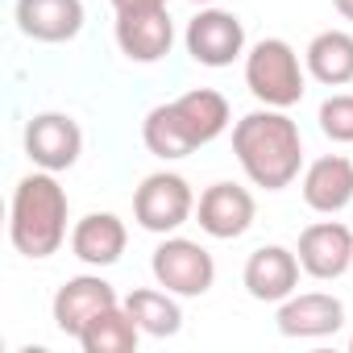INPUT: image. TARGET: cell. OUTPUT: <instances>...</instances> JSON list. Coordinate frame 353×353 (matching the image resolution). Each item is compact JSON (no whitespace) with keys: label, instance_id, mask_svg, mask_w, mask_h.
<instances>
[{"label":"cell","instance_id":"obj_1","mask_svg":"<svg viewBox=\"0 0 353 353\" xmlns=\"http://www.w3.org/2000/svg\"><path fill=\"white\" fill-rule=\"evenodd\" d=\"M233 154L245 179L266 192H283L303 170V137L287 108H254L233 125Z\"/></svg>","mask_w":353,"mask_h":353},{"label":"cell","instance_id":"obj_2","mask_svg":"<svg viewBox=\"0 0 353 353\" xmlns=\"http://www.w3.org/2000/svg\"><path fill=\"white\" fill-rule=\"evenodd\" d=\"M67 216H71V200H67V188L59 183V174L54 170L26 174L13 188V204H9L13 250L30 262L59 254L67 241Z\"/></svg>","mask_w":353,"mask_h":353},{"label":"cell","instance_id":"obj_3","mask_svg":"<svg viewBox=\"0 0 353 353\" xmlns=\"http://www.w3.org/2000/svg\"><path fill=\"white\" fill-rule=\"evenodd\" d=\"M245 88L266 108H295L307 92L299 54L283 38H262L245 50Z\"/></svg>","mask_w":353,"mask_h":353},{"label":"cell","instance_id":"obj_4","mask_svg":"<svg viewBox=\"0 0 353 353\" xmlns=\"http://www.w3.org/2000/svg\"><path fill=\"white\" fill-rule=\"evenodd\" d=\"M192 216H196V192H192V183L183 179V174H174V170L145 174L141 188L133 192V221L145 233L170 237V233H179Z\"/></svg>","mask_w":353,"mask_h":353},{"label":"cell","instance_id":"obj_5","mask_svg":"<svg viewBox=\"0 0 353 353\" xmlns=\"http://www.w3.org/2000/svg\"><path fill=\"white\" fill-rule=\"evenodd\" d=\"M150 274L158 287H166L170 295H179V299H200L212 291L216 283V262L212 254L192 241V237H179V233H170L158 241L154 258H150Z\"/></svg>","mask_w":353,"mask_h":353},{"label":"cell","instance_id":"obj_6","mask_svg":"<svg viewBox=\"0 0 353 353\" xmlns=\"http://www.w3.org/2000/svg\"><path fill=\"white\" fill-rule=\"evenodd\" d=\"M183 46H188L192 63L221 71V67H233L237 59H245V26L237 13L204 5L183 30Z\"/></svg>","mask_w":353,"mask_h":353},{"label":"cell","instance_id":"obj_7","mask_svg":"<svg viewBox=\"0 0 353 353\" xmlns=\"http://www.w3.org/2000/svg\"><path fill=\"white\" fill-rule=\"evenodd\" d=\"M26 154L38 170H71L83 154V129L67 112H38L26 125Z\"/></svg>","mask_w":353,"mask_h":353},{"label":"cell","instance_id":"obj_8","mask_svg":"<svg viewBox=\"0 0 353 353\" xmlns=\"http://www.w3.org/2000/svg\"><path fill=\"white\" fill-rule=\"evenodd\" d=\"M254 216H258V204H254V192L241 188V183H212L204 188V196L196 200V221L208 237L216 241H237L254 229Z\"/></svg>","mask_w":353,"mask_h":353},{"label":"cell","instance_id":"obj_9","mask_svg":"<svg viewBox=\"0 0 353 353\" xmlns=\"http://www.w3.org/2000/svg\"><path fill=\"white\" fill-rule=\"evenodd\" d=\"M121 299H117V287L108 283V279H100V274H75V279H67L59 291H54V303H50V316H54V328L63 332V336H75L79 341V332L100 316V312H108V307H117Z\"/></svg>","mask_w":353,"mask_h":353},{"label":"cell","instance_id":"obj_10","mask_svg":"<svg viewBox=\"0 0 353 353\" xmlns=\"http://www.w3.org/2000/svg\"><path fill=\"white\" fill-rule=\"evenodd\" d=\"M295 254H299L303 274H312L320 283H332L345 270H353V229L341 225V221H316L299 233Z\"/></svg>","mask_w":353,"mask_h":353},{"label":"cell","instance_id":"obj_11","mask_svg":"<svg viewBox=\"0 0 353 353\" xmlns=\"http://www.w3.org/2000/svg\"><path fill=\"white\" fill-rule=\"evenodd\" d=\"M117 46L129 63H162L174 46V21L166 9H133V13H117Z\"/></svg>","mask_w":353,"mask_h":353},{"label":"cell","instance_id":"obj_12","mask_svg":"<svg viewBox=\"0 0 353 353\" xmlns=\"http://www.w3.org/2000/svg\"><path fill=\"white\" fill-rule=\"evenodd\" d=\"M13 21L30 42L63 46V42L79 38L88 13H83V0H17Z\"/></svg>","mask_w":353,"mask_h":353},{"label":"cell","instance_id":"obj_13","mask_svg":"<svg viewBox=\"0 0 353 353\" xmlns=\"http://www.w3.org/2000/svg\"><path fill=\"white\" fill-rule=\"evenodd\" d=\"M299 270L303 266H299L295 250H287V245H258L245 258L241 283H245L250 299H258V303H283L287 295H295Z\"/></svg>","mask_w":353,"mask_h":353},{"label":"cell","instance_id":"obj_14","mask_svg":"<svg viewBox=\"0 0 353 353\" xmlns=\"http://www.w3.org/2000/svg\"><path fill=\"white\" fill-rule=\"evenodd\" d=\"M279 332L283 336H295V341H320V336H332L341 332L345 324V303L328 291H303V295H287L279 303V316H274Z\"/></svg>","mask_w":353,"mask_h":353},{"label":"cell","instance_id":"obj_15","mask_svg":"<svg viewBox=\"0 0 353 353\" xmlns=\"http://www.w3.org/2000/svg\"><path fill=\"white\" fill-rule=\"evenodd\" d=\"M299 192H303V204L320 216L345 212L353 204V162L345 154H324V158L307 162Z\"/></svg>","mask_w":353,"mask_h":353},{"label":"cell","instance_id":"obj_16","mask_svg":"<svg viewBox=\"0 0 353 353\" xmlns=\"http://www.w3.org/2000/svg\"><path fill=\"white\" fill-rule=\"evenodd\" d=\"M125 245H129V229H125V221L117 212H88L71 229V254L92 270L117 266Z\"/></svg>","mask_w":353,"mask_h":353},{"label":"cell","instance_id":"obj_17","mask_svg":"<svg viewBox=\"0 0 353 353\" xmlns=\"http://www.w3.org/2000/svg\"><path fill=\"white\" fill-rule=\"evenodd\" d=\"M303 67L316 83L324 88H345L353 83V34L349 30H324L307 42Z\"/></svg>","mask_w":353,"mask_h":353},{"label":"cell","instance_id":"obj_18","mask_svg":"<svg viewBox=\"0 0 353 353\" xmlns=\"http://www.w3.org/2000/svg\"><path fill=\"white\" fill-rule=\"evenodd\" d=\"M170 104H174V112H179V121L188 125L196 150L208 145V141H216V137L229 129V121H233L229 100H225L221 92H212V88H192V92H183V96H174Z\"/></svg>","mask_w":353,"mask_h":353},{"label":"cell","instance_id":"obj_19","mask_svg":"<svg viewBox=\"0 0 353 353\" xmlns=\"http://www.w3.org/2000/svg\"><path fill=\"white\" fill-rule=\"evenodd\" d=\"M125 312L137 320V328L145 336H174L183 328V307H179V295H170L166 287H137L129 291L125 299Z\"/></svg>","mask_w":353,"mask_h":353},{"label":"cell","instance_id":"obj_20","mask_svg":"<svg viewBox=\"0 0 353 353\" xmlns=\"http://www.w3.org/2000/svg\"><path fill=\"white\" fill-rule=\"evenodd\" d=\"M141 141H145V150H150L154 158H162V162H179V158H188V154L196 150V141H192L188 125L179 121V112H174V104H158V108L145 112V121H141Z\"/></svg>","mask_w":353,"mask_h":353},{"label":"cell","instance_id":"obj_21","mask_svg":"<svg viewBox=\"0 0 353 353\" xmlns=\"http://www.w3.org/2000/svg\"><path fill=\"white\" fill-rule=\"evenodd\" d=\"M137 336H141L137 320L125 312V303H117V307L100 312V316L79 332V349H83V353H133V349H137Z\"/></svg>","mask_w":353,"mask_h":353},{"label":"cell","instance_id":"obj_22","mask_svg":"<svg viewBox=\"0 0 353 353\" xmlns=\"http://www.w3.org/2000/svg\"><path fill=\"white\" fill-rule=\"evenodd\" d=\"M316 121H320V133H324L328 141H336V145H353V92H336V96H328V100L320 104Z\"/></svg>","mask_w":353,"mask_h":353},{"label":"cell","instance_id":"obj_23","mask_svg":"<svg viewBox=\"0 0 353 353\" xmlns=\"http://www.w3.org/2000/svg\"><path fill=\"white\" fill-rule=\"evenodd\" d=\"M117 13H133V9H166V0H108Z\"/></svg>","mask_w":353,"mask_h":353},{"label":"cell","instance_id":"obj_24","mask_svg":"<svg viewBox=\"0 0 353 353\" xmlns=\"http://www.w3.org/2000/svg\"><path fill=\"white\" fill-rule=\"evenodd\" d=\"M332 9H336L345 21H353V0H332Z\"/></svg>","mask_w":353,"mask_h":353},{"label":"cell","instance_id":"obj_25","mask_svg":"<svg viewBox=\"0 0 353 353\" xmlns=\"http://www.w3.org/2000/svg\"><path fill=\"white\" fill-rule=\"evenodd\" d=\"M188 5H200L204 9V5H216V0H188Z\"/></svg>","mask_w":353,"mask_h":353},{"label":"cell","instance_id":"obj_26","mask_svg":"<svg viewBox=\"0 0 353 353\" xmlns=\"http://www.w3.org/2000/svg\"><path fill=\"white\" fill-rule=\"evenodd\" d=\"M349 353H353V336H349Z\"/></svg>","mask_w":353,"mask_h":353}]
</instances>
